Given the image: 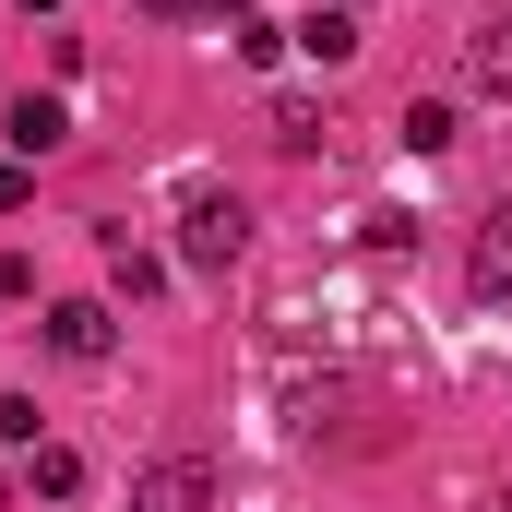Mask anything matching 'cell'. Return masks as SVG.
<instances>
[{"mask_svg": "<svg viewBox=\"0 0 512 512\" xmlns=\"http://www.w3.org/2000/svg\"><path fill=\"white\" fill-rule=\"evenodd\" d=\"M239 251H251V203L215 191V179H191V191H179V262H191V274H227Z\"/></svg>", "mask_w": 512, "mask_h": 512, "instance_id": "obj_1", "label": "cell"}, {"mask_svg": "<svg viewBox=\"0 0 512 512\" xmlns=\"http://www.w3.org/2000/svg\"><path fill=\"white\" fill-rule=\"evenodd\" d=\"M36 346L72 358V370H96V358L120 346V310H108V298H48V310H36Z\"/></svg>", "mask_w": 512, "mask_h": 512, "instance_id": "obj_2", "label": "cell"}, {"mask_svg": "<svg viewBox=\"0 0 512 512\" xmlns=\"http://www.w3.org/2000/svg\"><path fill=\"white\" fill-rule=\"evenodd\" d=\"M131 512H215V465L203 453H155L131 477Z\"/></svg>", "mask_w": 512, "mask_h": 512, "instance_id": "obj_3", "label": "cell"}, {"mask_svg": "<svg viewBox=\"0 0 512 512\" xmlns=\"http://www.w3.org/2000/svg\"><path fill=\"white\" fill-rule=\"evenodd\" d=\"M286 36H298V60H322V72H346V60H358V12H346V0H310Z\"/></svg>", "mask_w": 512, "mask_h": 512, "instance_id": "obj_4", "label": "cell"}, {"mask_svg": "<svg viewBox=\"0 0 512 512\" xmlns=\"http://www.w3.org/2000/svg\"><path fill=\"white\" fill-rule=\"evenodd\" d=\"M0 143H12L24 167H36V155H60V143H72V108H60V96H12V120H0Z\"/></svg>", "mask_w": 512, "mask_h": 512, "instance_id": "obj_5", "label": "cell"}, {"mask_svg": "<svg viewBox=\"0 0 512 512\" xmlns=\"http://www.w3.org/2000/svg\"><path fill=\"white\" fill-rule=\"evenodd\" d=\"M501 286H512V215H489L477 251H465V298H501Z\"/></svg>", "mask_w": 512, "mask_h": 512, "instance_id": "obj_6", "label": "cell"}, {"mask_svg": "<svg viewBox=\"0 0 512 512\" xmlns=\"http://www.w3.org/2000/svg\"><path fill=\"white\" fill-rule=\"evenodd\" d=\"M24 489H36V501H84V453H72V441H36V453H24Z\"/></svg>", "mask_w": 512, "mask_h": 512, "instance_id": "obj_7", "label": "cell"}, {"mask_svg": "<svg viewBox=\"0 0 512 512\" xmlns=\"http://www.w3.org/2000/svg\"><path fill=\"white\" fill-rule=\"evenodd\" d=\"M465 72H477V96H512V12H489V24H477Z\"/></svg>", "mask_w": 512, "mask_h": 512, "instance_id": "obj_8", "label": "cell"}, {"mask_svg": "<svg viewBox=\"0 0 512 512\" xmlns=\"http://www.w3.org/2000/svg\"><path fill=\"white\" fill-rule=\"evenodd\" d=\"M393 143H405V155H453V108H441V96H405Z\"/></svg>", "mask_w": 512, "mask_h": 512, "instance_id": "obj_9", "label": "cell"}, {"mask_svg": "<svg viewBox=\"0 0 512 512\" xmlns=\"http://www.w3.org/2000/svg\"><path fill=\"white\" fill-rule=\"evenodd\" d=\"M108 274H120V298H155V286H167V262L143 251L131 227H108Z\"/></svg>", "mask_w": 512, "mask_h": 512, "instance_id": "obj_10", "label": "cell"}, {"mask_svg": "<svg viewBox=\"0 0 512 512\" xmlns=\"http://www.w3.org/2000/svg\"><path fill=\"white\" fill-rule=\"evenodd\" d=\"M274 143L310 155V143H322V108H310V96H274Z\"/></svg>", "mask_w": 512, "mask_h": 512, "instance_id": "obj_11", "label": "cell"}, {"mask_svg": "<svg viewBox=\"0 0 512 512\" xmlns=\"http://www.w3.org/2000/svg\"><path fill=\"white\" fill-rule=\"evenodd\" d=\"M0 441H12V453H36V393H0Z\"/></svg>", "mask_w": 512, "mask_h": 512, "instance_id": "obj_12", "label": "cell"}, {"mask_svg": "<svg viewBox=\"0 0 512 512\" xmlns=\"http://www.w3.org/2000/svg\"><path fill=\"white\" fill-rule=\"evenodd\" d=\"M0 298H36V262L24 251H0Z\"/></svg>", "mask_w": 512, "mask_h": 512, "instance_id": "obj_13", "label": "cell"}, {"mask_svg": "<svg viewBox=\"0 0 512 512\" xmlns=\"http://www.w3.org/2000/svg\"><path fill=\"white\" fill-rule=\"evenodd\" d=\"M155 12H191V0H155Z\"/></svg>", "mask_w": 512, "mask_h": 512, "instance_id": "obj_14", "label": "cell"}, {"mask_svg": "<svg viewBox=\"0 0 512 512\" xmlns=\"http://www.w3.org/2000/svg\"><path fill=\"white\" fill-rule=\"evenodd\" d=\"M24 12H60V0H24Z\"/></svg>", "mask_w": 512, "mask_h": 512, "instance_id": "obj_15", "label": "cell"}, {"mask_svg": "<svg viewBox=\"0 0 512 512\" xmlns=\"http://www.w3.org/2000/svg\"><path fill=\"white\" fill-rule=\"evenodd\" d=\"M346 12H358V0H346Z\"/></svg>", "mask_w": 512, "mask_h": 512, "instance_id": "obj_16", "label": "cell"}]
</instances>
